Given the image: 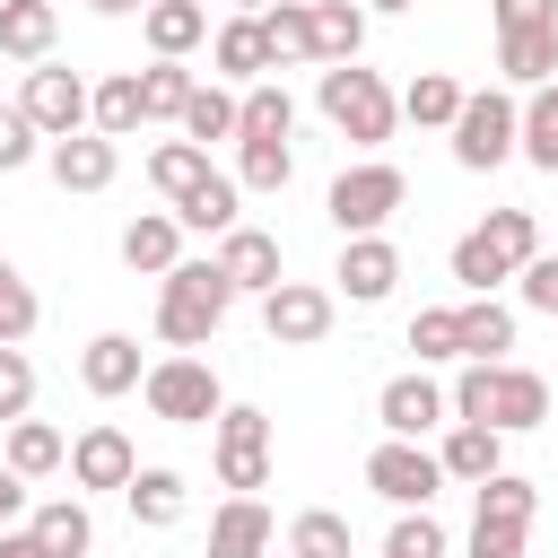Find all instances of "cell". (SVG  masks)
Masks as SVG:
<instances>
[{
  "instance_id": "obj_1",
  "label": "cell",
  "mask_w": 558,
  "mask_h": 558,
  "mask_svg": "<svg viewBox=\"0 0 558 558\" xmlns=\"http://www.w3.org/2000/svg\"><path fill=\"white\" fill-rule=\"evenodd\" d=\"M445 392H453V418H480L497 436H532L549 418V384L532 366H514V357H462V375Z\"/></svg>"
},
{
  "instance_id": "obj_2",
  "label": "cell",
  "mask_w": 558,
  "mask_h": 558,
  "mask_svg": "<svg viewBox=\"0 0 558 558\" xmlns=\"http://www.w3.org/2000/svg\"><path fill=\"white\" fill-rule=\"evenodd\" d=\"M314 105H323V122L349 140V148H384L392 140V122H401V96L384 87V70H366V61H323V78H314Z\"/></svg>"
},
{
  "instance_id": "obj_3",
  "label": "cell",
  "mask_w": 558,
  "mask_h": 558,
  "mask_svg": "<svg viewBox=\"0 0 558 558\" xmlns=\"http://www.w3.org/2000/svg\"><path fill=\"white\" fill-rule=\"evenodd\" d=\"M227 305H235V279L218 270V253L209 262H174L157 279V340L166 349H209V331L227 323Z\"/></svg>"
},
{
  "instance_id": "obj_4",
  "label": "cell",
  "mask_w": 558,
  "mask_h": 558,
  "mask_svg": "<svg viewBox=\"0 0 558 558\" xmlns=\"http://www.w3.org/2000/svg\"><path fill=\"white\" fill-rule=\"evenodd\" d=\"M532 253H541V218H532V209H488L471 235H453V279H462L471 296H497Z\"/></svg>"
},
{
  "instance_id": "obj_5",
  "label": "cell",
  "mask_w": 558,
  "mask_h": 558,
  "mask_svg": "<svg viewBox=\"0 0 558 558\" xmlns=\"http://www.w3.org/2000/svg\"><path fill=\"white\" fill-rule=\"evenodd\" d=\"M140 401H148V418H166V427H209V418L227 410V384H218L209 357L174 349V357H157V366L140 375Z\"/></svg>"
},
{
  "instance_id": "obj_6",
  "label": "cell",
  "mask_w": 558,
  "mask_h": 558,
  "mask_svg": "<svg viewBox=\"0 0 558 558\" xmlns=\"http://www.w3.org/2000/svg\"><path fill=\"white\" fill-rule=\"evenodd\" d=\"M401 201H410V174H401V166H384V157L340 166V174H331V192H323V209H331V227H340V235H384Z\"/></svg>"
},
{
  "instance_id": "obj_7",
  "label": "cell",
  "mask_w": 558,
  "mask_h": 558,
  "mask_svg": "<svg viewBox=\"0 0 558 558\" xmlns=\"http://www.w3.org/2000/svg\"><path fill=\"white\" fill-rule=\"evenodd\" d=\"M514 140H523V105L506 87H471L462 113H453V166L462 174H488V166L514 157Z\"/></svg>"
},
{
  "instance_id": "obj_8",
  "label": "cell",
  "mask_w": 558,
  "mask_h": 558,
  "mask_svg": "<svg viewBox=\"0 0 558 558\" xmlns=\"http://www.w3.org/2000/svg\"><path fill=\"white\" fill-rule=\"evenodd\" d=\"M209 462H218V488H235V497L270 488V410L227 401V410L209 418Z\"/></svg>"
},
{
  "instance_id": "obj_9",
  "label": "cell",
  "mask_w": 558,
  "mask_h": 558,
  "mask_svg": "<svg viewBox=\"0 0 558 558\" xmlns=\"http://www.w3.org/2000/svg\"><path fill=\"white\" fill-rule=\"evenodd\" d=\"M366 488H375L384 506H436L445 462H436V445H418V436H384V445L366 453Z\"/></svg>"
},
{
  "instance_id": "obj_10",
  "label": "cell",
  "mask_w": 558,
  "mask_h": 558,
  "mask_svg": "<svg viewBox=\"0 0 558 558\" xmlns=\"http://www.w3.org/2000/svg\"><path fill=\"white\" fill-rule=\"evenodd\" d=\"M17 105H26V122H35L44 140H70V131H87L96 87H87L78 70H61V61H35V70H26V87H17Z\"/></svg>"
},
{
  "instance_id": "obj_11",
  "label": "cell",
  "mask_w": 558,
  "mask_h": 558,
  "mask_svg": "<svg viewBox=\"0 0 558 558\" xmlns=\"http://www.w3.org/2000/svg\"><path fill=\"white\" fill-rule=\"evenodd\" d=\"M375 418H384V436H445L453 427V392L427 375V366H410V375H392L384 392H375Z\"/></svg>"
},
{
  "instance_id": "obj_12",
  "label": "cell",
  "mask_w": 558,
  "mask_h": 558,
  "mask_svg": "<svg viewBox=\"0 0 558 558\" xmlns=\"http://www.w3.org/2000/svg\"><path fill=\"white\" fill-rule=\"evenodd\" d=\"M331 314H340V296L314 288V279H279V288L262 296V331H270L279 349H314V340H331Z\"/></svg>"
},
{
  "instance_id": "obj_13",
  "label": "cell",
  "mask_w": 558,
  "mask_h": 558,
  "mask_svg": "<svg viewBox=\"0 0 558 558\" xmlns=\"http://www.w3.org/2000/svg\"><path fill=\"white\" fill-rule=\"evenodd\" d=\"M218 270L235 279V296H270V288L288 279V253H279L270 227H244V218H235V227L218 235Z\"/></svg>"
},
{
  "instance_id": "obj_14",
  "label": "cell",
  "mask_w": 558,
  "mask_h": 558,
  "mask_svg": "<svg viewBox=\"0 0 558 558\" xmlns=\"http://www.w3.org/2000/svg\"><path fill=\"white\" fill-rule=\"evenodd\" d=\"M331 279H340L331 296H349V305H384L392 279H401V244H392V235H340V270H331Z\"/></svg>"
},
{
  "instance_id": "obj_15",
  "label": "cell",
  "mask_w": 558,
  "mask_h": 558,
  "mask_svg": "<svg viewBox=\"0 0 558 558\" xmlns=\"http://www.w3.org/2000/svg\"><path fill=\"white\" fill-rule=\"evenodd\" d=\"M131 471H140V453H131V436L113 418L70 436V488H131Z\"/></svg>"
},
{
  "instance_id": "obj_16",
  "label": "cell",
  "mask_w": 558,
  "mask_h": 558,
  "mask_svg": "<svg viewBox=\"0 0 558 558\" xmlns=\"http://www.w3.org/2000/svg\"><path fill=\"white\" fill-rule=\"evenodd\" d=\"M532 514H541V488H532L523 471H488V480L471 488V532L523 541V532H532Z\"/></svg>"
},
{
  "instance_id": "obj_17",
  "label": "cell",
  "mask_w": 558,
  "mask_h": 558,
  "mask_svg": "<svg viewBox=\"0 0 558 558\" xmlns=\"http://www.w3.org/2000/svg\"><path fill=\"white\" fill-rule=\"evenodd\" d=\"M44 166H52L61 192H105V183L122 174V140H105V131H70V140L44 148Z\"/></svg>"
},
{
  "instance_id": "obj_18",
  "label": "cell",
  "mask_w": 558,
  "mask_h": 558,
  "mask_svg": "<svg viewBox=\"0 0 558 558\" xmlns=\"http://www.w3.org/2000/svg\"><path fill=\"white\" fill-rule=\"evenodd\" d=\"M140 375H148V357H140V340H131V331H96V340L78 349V384H87L96 401L140 392Z\"/></svg>"
},
{
  "instance_id": "obj_19",
  "label": "cell",
  "mask_w": 558,
  "mask_h": 558,
  "mask_svg": "<svg viewBox=\"0 0 558 558\" xmlns=\"http://www.w3.org/2000/svg\"><path fill=\"white\" fill-rule=\"evenodd\" d=\"M122 506H131V523H148V532H174V523L192 514V480L166 471V462H140L131 488H122Z\"/></svg>"
},
{
  "instance_id": "obj_20",
  "label": "cell",
  "mask_w": 558,
  "mask_h": 558,
  "mask_svg": "<svg viewBox=\"0 0 558 558\" xmlns=\"http://www.w3.org/2000/svg\"><path fill=\"white\" fill-rule=\"evenodd\" d=\"M209 61H218V78H227V87H253V78H270V70H279V61H270L262 17H244V9H235V17L209 35Z\"/></svg>"
},
{
  "instance_id": "obj_21",
  "label": "cell",
  "mask_w": 558,
  "mask_h": 558,
  "mask_svg": "<svg viewBox=\"0 0 558 558\" xmlns=\"http://www.w3.org/2000/svg\"><path fill=\"white\" fill-rule=\"evenodd\" d=\"M174 262H183V218H174V209H140V218L122 227V270L166 279Z\"/></svg>"
},
{
  "instance_id": "obj_22",
  "label": "cell",
  "mask_w": 558,
  "mask_h": 558,
  "mask_svg": "<svg viewBox=\"0 0 558 558\" xmlns=\"http://www.w3.org/2000/svg\"><path fill=\"white\" fill-rule=\"evenodd\" d=\"M436 462H445V480L480 488L488 471H506V436H497V427H480V418H453V427L436 436Z\"/></svg>"
},
{
  "instance_id": "obj_23",
  "label": "cell",
  "mask_w": 558,
  "mask_h": 558,
  "mask_svg": "<svg viewBox=\"0 0 558 558\" xmlns=\"http://www.w3.org/2000/svg\"><path fill=\"white\" fill-rule=\"evenodd\" d=\"M166 209H174V218H183V235H227V227H235V218H244V183H235V174H218V166H209V174H201V183H192V192H183V201H166Z\"/></svg>"
},
{
  "instance_id": "obj_24",
  "label": "cell",
  "mask_w": 558,
  "mask_h": 558,
  "mask_svg": "<svg viewBox=\"0 0 558 558\" xmlns=\"http://www.w3.org/2000/svg\"><path fill=\"white\" fill-rule=\"evenodd\" d=\"M0 462H9L17 480H52V471H70V436H61L52 418H9Z\"/></svg>"
},
{
  "instance_id": "obj_25",
  "label": "cell",
  "mask_w": 558,
  "mask_h": 558,
  "mask_svg": "<svg viewBox=\"0 0 558 558\" xmlns=\"http://www.w3.org/2000/svg\"><path fill=\"white\" fill-rule=\"evenodd\" d=\"M140 35H148L157 61H183L192 44H209V9L201 0H148L140 9Z\"/></svg>"
},
{
  "instance_id": "obj_26",
  "label": "cell",
  "mask_w": 558,
  "mask_h": 558,
  "mask_svg": "<svg viewBox=\"0 0 558 558\" xmlns=\"http://www.w3.org/2000/svg\"><path fill=\"white\" fill-rule=\"evenodd\" d=\"M52 35H61V9L52 0H0V52L9 61H52Z\"/></svg>"
},
{
  "instance_id": "obj_27",
  "label": "cell",
  "mask_w": 558,
  "mask_h": 558,
  "mask_svg": "<svg viewBox=\"0 0 558 558\" xmlns=\"http://www.w3.org/2000/svg\"><path fill=\"white\" fill-rule=\"evenodd\" d=\"M209 558H270V506L262 497H227L209 514Z\"/></svg>"
},
{
  "instance_id": "obj_28",
  "label": "cell",
  "mask_w": 558,
  "mask_h": 558,
  "mask_svg": "<svg viewBox=\"0 0 558 558\" xmlns=\"http://www.w3.org/2000/svg\"><path fill=\"white\" fill-rule=\"evenodd\" d=\"M26 523H35V541H44L52 558H87V549H96V514H87L78 488H70V497H44Z\"/></svg>"
},
{
  "instance_id": "obj_29",
  "label": "cell",
  "mask_w": 558,
  "mask_h": 558,
  "mask_svg": "<svg viewBox=\"0 0 558 558\" xmlns=\"http://www.w3.org/2000/svg\"><path fill=\"white\" fill-rule=\"evenodd\" d=\"M497 70H506L514 87L558 78V26H514V35H497Z\"/></svg>"
},
{
  "instance_id": "obj_30",
  "label": "cell",
  "mask_w": 558,
  "mask_h": 558,
  "mask_svg": "<svg viewBox=\"0 0 558 558\" xmlns=\"http://www.w3.org/2000/svg\"><path fill=\"white\" fill-rule=\"evenodd\" d=\"M462 78H445V70H418L410 87H401V122H418V131H453V113H462Z\"/></svg>"
},
{
  "instance_id": "obj_31",
  "label": "cell",
  "mask_w": 558,
  "mask_h": 558,
  "mask_svg": "<svg viewBox=\"0 0 558 558\" xmlns=\"http://www.w3.org/2000/svg\"><path fill=\"white\" fill-rule=\"evenodd\" d=\"M140 122H148L140 70H113V78H96V113H87V131H105V140H131Z\"/></svg>"
},
{
  "instance_id": "obj_32",
  "label": "cell",
  "mask_w": 558,
  "mask_h": 558,
  "mask_svg": "<svg viewBox=\"0 0 558 558\" xmlns=\"http://www.w3.org/2000/svg\"><path fill=\"white\" fill-rule=\"evenodd\" d=\"M514 157L541 166V174H558V78H541V87L523 96V140H514Z\"/></svg>"
},
{
  "instance_id": "obj_33",
  "label": "cell",
  "mask_w": 558,
  "mask_h": 558,
  "mask_svg": "<svg viewBox=\"0 0 558 558\" xmlns=\"http://www.w3.org/2000/svg\"><path fill=\"white\" fill-rule=\"evenodd\" d=\"M235 113H244V96H235L227 78H201L192 105H183V140H201V148H209V140H235Z\"/></svg>"
},
{
  "instance_id": "obj_34",
  "label": "cell",
  "mask_w": 558,
  "mask_h": 558,
  "mask_svg": "<svg viewBox=\"0 0 558 558\" xmlns=\"http://www.w3.org/2000/svg\"><path fill=\"white\" fill-rule=\"evenodd\" d=\"M288 131H296V96L270 87V78H253L244 87V113H235V140H288Z\"/></svg>"
},
{
  "instance_id": "obj_35",
  "label": "cell",
  "mask_w": 558,
  "mask_h": 558,
  "mask_svg": "<svg viewBox=\"0 0 558 558\" xmlns=\"http://www.w3.org/2000/svg\"><path fill=\"white\" fill-rule=\"evenodd\" d=\"M314 52L323 61H357L366 52V9L357 0H314Z\"/></svg>"
},
{
  "instance_id": "obj_36",
  "label": "cell",
  "mask_w": 558,
  "mask_h": 558,
  "mask_svg": "<svg viewBox=\"0 0 558 558\" xmlns=\"http://www.w3.org/2000/svg\"><path fill=\"white\" fill-rule=\"evenodd\" d=\"M262 35H270V61H323L314 52V0H270Z\"/></svg>"
},
{
  "instance_id": "obj_37",
  "label": "cell",
  "mask_w": 558,
  "mask_h": 558,
  "mask_svg": "<svg viewBox=\"0 0 558 558\" xmlns=\"http://www.w3.org/2000/svg\"><path fill=\"white\" fill-rule=\"evenodd\" d=\"M201 174H209V148H201V140H157V148H148V183H157L166 201H183Z\"/></svg>"
},
{
  "instance_id": "obj_38",
  "label": "cell",
  "mask_w": 558,
  "mask_h": 558,
  "mask_svg": "<svg viewBox=\"0 0 558 558\" xmlns=\"http://www.w3.org/2000/svg\"><path fill=\"white\" fill-rule=\"evenodd\" d=\"M288 174H296L288 140H235V183L244 192H288Z\"/></svg>"
},
{
  "instance_id": "obj_39",
  "label": "cell",
  "mask_w": 558,
  "mask_h": 558,
  "mask_svg": "<svg viewBox=\"0 0 558 558\" xmlns=\"http://www.w3.org/2000/svg\"><path fill=\"white\" fill-rule=\"evenodd\" d=\"M506 349H514V305L471 296L462 305V357H506Z\"/></svg>"
},
{
  "instance_id": "obj_40",
  "label": "cell",
  "mask_w": 558,
  "mask_h": 558,
  "mask_svg": "<svg viewBox=\"0 0 558 558\" xmlns=\"http://www.w3.org/2000/svg\"><path fill=\"white\" fill-rule=\"evenodd\" d=\"M375 558H453V541H445V523H436L427 506H401V523L384 532Z\"/></svg>"
},
{
  "instance_id": "obj_41",
  "label": "cell",
  "mask_w": 558,
  "mask_h": 558,
  "mask_svg": "<svg viewBox=\"0 0 558 558\" xmlns=\"http://www.w3.org/2000/svg\"><path fill=\"white\" fill-rule=\"evenodd\" d=\"M192 87H201V78H192L183 61H148V70H140V96H148V122H183V105H192Z\"/></svg>"
},
{
  "instance_id": "obj_42",
  "label": "cell",
  "mask_w": 558,
  "mask_h": 558,
  "mask_svg": "<svg viewBox=\"0 0 558 558\" xmlns=\"http://www.w3.org/2000/svg\"><path fill=\"white\" fill-rule=\"evenodd\" d=\"M410 349H418V366L462 357V305H418L410 314Z\"/></svg>"
},
{
  "instance_id": "obj_43",
  "label": "cell",
  "mask_w": 558,
  "mask_h": 558,
  "mask_svg": "<svg viewBox=\"0 0 558 558\" xmlns=\"http://www.w3.org/2000/svg\"><path fill=\"white\" fill-rule=\"evenodd\" d=\"M288 549H296V558H349V514L305 506V514L288 523Z\"/></svg>"
},
{
  "instance_id": "obj_44",
  "label": "cell",
  "mask_w": 558,
  "mask_h": 558,
  "mask_svg": "<svg viewBox=\"0 0 558 558\" xmlns=\"http://www.w3.org/2000/svg\"><path fill=\"white\" fill-rule=\"evenodd\" d=\"M35 288H26V270L0 253V349H26V331H35Z\"/></svg>"
},
{
  "instance_id": "obj_45",
  "label": "cell",
  "mask_w": 558,
  "mask_h": 558,
  "mask_svg": "<svg viewBox=\"0 0 558 558\" xmlns=\"http://www.w3.org/2000/svg\"><path fill=\"white\" fill-rule=\"evenodd\" d=\"M52 140L26 122V105H0V174H17V166H35Z\"/></svg>"
},
{
  "instance_id": "obj_46",
  "label": "cell",
  "mask_w": 558,
  "mask_h": 558,
  "mask_svg": "<svg viewBox=\"0 0 558 558\" xmlns=\"http://www.w3.org/2000/svg\"><path fill=\"white\" fill-rule=\"evenodd\" d=\"M9 418H35V366H26V349H0V427Z\"/></svg>"
},
{
  "instance_id": "obj_47",
  "label": "cell",
  "mask_w": 558,
  "mask_h": 558,
  "mask_svg": "<svg viewBox=\"0 0 558 558\" xmlns=\"http://www.w3.org/2000/svg\"><path fill=\"white\" fill-rule=\"evenodd\" d=\"M514 296H523L532 314H558V253H532V262L514 270Z\"/></svg>"
},
{
  "instance_id": "obj_48",
  "label": "cell",
  "mask_w": 558,
  "mask_h": 558,
  "mask_svg": "<svg viewBox=\"0 0 558 558\" xmlns=\"http://www.w3.org/2000/svg\"><path fill=\"white\" fill-rule=\"evenodd\" d=\"M488 17H497V35H514V26H558V0H488Z\"/></svg>"
},
{
  "instance_id": "obj_49",
  "label": "cell",
  "mask_w": 558,
  "mask_h": 558,
  "mask_svg": "<svg viewBox=\"0 0 558 558\" xmlns=\"http://www.w3.org/2000/svg\"><path fill=\"white\" fill-rule=\"evenodd\" d=\"M0 558H52V549H44V541H35V523H17V532H9V523H0Z\"/></svg>"
},
{
  "instance_id": "obj_50",
  "label": "cell",
  "mask_w": 558,
  "mask_h": 558,
  "mask_svg": "<svg viewBox=\"0 0 558 558\" xmlns=\"http://www.w3.org/2000/svg\"><path fill=\"white\" fill-rule=\"evenodd\" d=\"M17 514H26V480L0 462V523H17Z\"/></svg>"
},
{
  "instance_id": "obj_51",
  "label": "cell",
  "mask_w": 558,
  "mask_h": 558,
  "mask_svg": "<svg viewBox=\"0 0 558 558\" xmlns=\"http://www.w3.org/2000/svg\"><path fill=\"white\" fill-rule=\"evenodd\" d=\"M462 558H523V541H497V532H471V549Z\"/></svg>"
},
{
  "instance_id": "obj_52",
  "label": "cell",
  "mask_w": 558,
  "mask_h": 558,
  "mask_svg": "<svg viewBox=\"0 0 558 558\" xmlns=\"http://www.w3.org/2000/svg\"><path fill=\"white\" fill-rule=\"evenodd\" d=\"M87 9H96V17H140L148 0H87Z\"/></svg>"
},
{
  "instance_id": "obj_53",
  "label": "cell",
  "mask_w": 558,
  "mask_h": 558,
  "mask_svg": "<svg viewBox=\"0 0 558 558\" xmlns=\"http://www.w3.org/2000/svg\"><path fill=\"white\" fill-rule=\"evenodd\" d=\"M366 9H384V17H401V9H418V0H366Z\"/></svg>"
},
{
  "instance_id": "obj_54",
  "label": "cell",
  "mask_w": 558,
  "mask_h": 558,
  "mask_svg": "<svg viewBox=\"0 0 558 558\" xmlns=\"http://www.w3.org/2000/svg\"><path fill=\"white\" fill-rule=\"evenodd\" d=\"M227 9H244V17H262V9H270V0H227Z\"/></svg>"
},
{
  "instance_id": "obj_55",
  "label": "cell",
  "mask_w": 558,
  "mask_h": 558,
  "mask_svg": "<svg viewBox=\"0 0 558 558\" xmlns=\"http://www.w3.org/2000/svg\"><path fill=\"white\" fill-rule=\"evenodd\" d=\"M270 558H296V549H270Z\"/></svg>"
}]
</instances>
